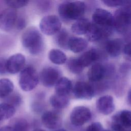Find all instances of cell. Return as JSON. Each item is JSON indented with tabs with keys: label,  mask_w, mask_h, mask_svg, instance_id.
I'll use <instances>...</instances> for the list:
<instances>
[{
	"label": "cell",
	"mask_w": 131,
	"mask_h": 131,
	"mask_svg": "<svg viewBox=\"0 0 131 131\" xmlns=\"http://www.w3.org/2000/svg\"><path fill=\"white\" fill-rule=\"evenodd\" d=\"M90 81L94 82H99L106 77V67L100 63H95L92 65L88 72Z\"/></svg>",
	"instance_id": "obj_14"
},
{
	"label": "cell",
	"mask_w": 131,
	"mask_h": 131,
	"mask_svg": "<svg viewBox=\"0 0 131 131\" xmlns=\"http://www.w3.org/2000/svg\"><path fill=\"white\" fill-rule=\"evenodd\" d=\"M38 75L39 80H40L43 86L47 88H51L55 85L60 78V72L56 68L46 67L42 69Z\"/></svg>",
	"instance_id": "obj_9"
},
{
	"label": "cell",
	"mask_w": 131,
	"mask_h": 131,
	"mask_svg": "<svg viewBox=\"0 0 131 131\" xmlns=\"http://www.w3.org/2000/svg\"><path fill=\"white\" fill-rule=\"evenodd\" d=\"M91 22L85 18H81L77 20L71 26V30L78 35H85L91 25Z\"/></svg>",
	"instance_id": "obj_20"
},
{
	"label": "cell",
	"mask_w": 131,
	"mask_h": 131,
	"mask_svg": "<svg viewBox=\"0 0 131 131\" xmlns=\"http://www.w3.org/2000/svg\"><path fill=\"white\" fill-rule=\"evenodd\" d=\"M92 117V112L88 107L84 106H77L72 110L70 119L73 125L80 126L89 122Z\"/></svg>",
	"instance_id": "obj_7"
},
{
	"label": "cell",
	"mask_w": 131,
	"mask_h": 131,
	"mask_svg": "<svg viewBox=\"0 0 131 131\" xmlns=\"http://www.w3.org/2000/svg\"><path fill=\"white\" fill-rule=\"evenodd\" d=\"M130 25V9L126 5L117 9L113 15V27L118 33L127 32Z\"/></svg>",
	"instance_id": "obj_4"
},
{
	"label": "cell",
	"mask_w": 131,
	"mask_h": 131,
	"mask_svg": "<svg viewBox=\"0 0 131 131\" xmlns=\"http://www.w3.org/2000/svg\"><path fill=\"white\" fill-rule=\"evenodd\" d=\"M23 46L32 55L40 54L43 48V40L39 31L34 27L26 30L21 36Z\"/></svg>",
	"instance_id": "obj_2"
},
{
	"label": "cell",
	"mask_w": 131,
	"mask_h": 131,
	"mask_svg": "<svg viewBox=\"0 0 131 131\" xmlns=\"http://www.w3.org/2000/svg\"><path fill=\"white\" fill-rule=\"evenodd\" d=\"M101 57L100 53L96 49H91L81 54L78 59L84 68L93 64Z\"/></svg>",
	"instance_id": "obj_16"
},
{
	"label": "cell",
	"mask_w": 131,
	"mask_h": 131,
	"mask_svg": "<svg viewBox=\"0 0 131 131\" xmlns=\"http://www.w3.org/2000/svg\"><path fill=\"white\" fill-rule=\"evenodd\" d=\"M33 131H46V130H45L42 129H40V128H36V129L33 130Z\"/></svg>",
	"instance_id": "obj_39"
},
{
	"label": "cell",
	"mask_w": 131,
	"mask_h": 131,
	"mask_svg": "<svg viewBox=\"0 0 131 131\" xmlns=\"http://www.w3.org/2000/svg\"><path fill=\"white\" fill-rule=\"evenodd\" d=\"M85 9V4L83 2L64 1L59 5L58 12L62 20L70 21L82 18Z\"/></svg>",
	"instance_id": "obj_1"
},
{
	"label": "cell",
	"mask_w": 131,
	"mask_h": 131,
	"mask_svg": "<svg viewBox=\"0 0 131 131\" xmlns=\"http://www.w3.org/2000/svg\"><path fill=\"white\" fill-rule=\"evenodd\" d=\"M54 131H67V130L64 128H58Z\"/></svg>",
	"instance_id": "obj_38"
},
{
	"label": "cell",
	"mask_w": 131,
	"mask_h": 131,
	"mask_svg": "<svg viewBox=\"0 0 131 131\" xmlns=\"http://www.w3.org/2000/svg\"><path fill=\"white\" fill-rule=\"evenodd\" d=\"M7 73L6 69V59L3 58H0V74H5Z\"/></svg>",
	"instance_id": "obj_34"
},
{
	"label": "cell",
	"mask_w": 131,
	"mask_h": 131,
	"mask_svg": "<svg viewBox=\"0 0 131 131\" xmlns=\"http://www.w3.org/2000/svg\"><path fill=\"white\" fill-rule=\"evenodd\" d=\"M102 131H112V130H108V129H103Z\"/></svg>",
	"instance_id": "obj_40"
},
{
	"label": "cell",
	"mask_w": 131,
	"mask_h": 131,
	"mask_svg": "<svg viewBox=\"0 0 131 131\" xmlns=\"http://www.w3.org/2000/svg\"><path fill=\"white\" fill-rule=\"evenodd\" d=\"M50 60L55 64H64L67 60L66 55L61 50L56 49L51 50L48 53Z\"/></svg>",
	"instance_id": "obj_23"
},
{
	"label": "cell",
	"mask_w": 131,
	"mask_h": 131,
	"mask_svg": "<svg viewBox=\"0 0 131 131\" xmlns=\"http://www.w3.org/2000/svg\"><path fill=\"white\" fill-rule=\"evenodd\" d=\"M15 111V108L11 105L6 102L0 103V121L11 118Z\"/></svg>",
	"instance_id": "obj_25"
},
{
	"label": "cell",
	"mask_w": 131,
	"mask_h": 131,
	"mask_svg": "<svg viewBox=\"0 0 131 131\" xmlns=\"http://www.w3.org/2000/svg\"><path fill=\"white\" fill-rule=\"evenodd\" d=\"M0 131H13V130L10 125H7L1 127Z\"/></svg>",
	"instance_id": "obj_36"
},
{
	"label": "cell",
	"mask_w": 131,
	"mask_h": 131,
	"mask_svg": "<svg viewBox=\"0 0 131 131\" xmlns=\"http://www.w3.org/2000/svg\"><path fill=\"white\" fill-rule=\"evenodd\" d=\"M72 91L74 97L79 99L90 100L95 94L94 88L90 83L84 81L77 82Z\"/></svg>",
	"instance_id": "obj_10"
},
{
	"label": "cell",
	"mask_w": 131,
	"mask_h": 131,
	"mask_svg": "<svg viewBox=\"0 0 131 131\" xmlns=\"http://www.w3.org/2000/svg\"><path fill=\"white\" fill-rule=\"evenodd\" d=\"M67 67L69 71L74 74L81 73L84 68L79 62L78 58H71L67 62Z\"/></svg>",
	"instance_id": "obj_28"
},
{
	"label": "cell",
	"mask_w": 131,
	"mask_h": 131,
	"mask_svg": "<svg viewBox=\"0 0 131 131\" xmlns=\"http://www.w3.org/2000/svg\"><path fill=\"white\" fill-rule=\"evenodd\" d=\"M127 101H128V102L129 104L130 103V90L128 92V96L127 97Z\"/></svg>",
	"instance_id": "obj_37"
},
{
	"label": "cell",
	"mask_w": 131,
	"mask_h": 131,
	"mask_svg": "<svg viewBox=\"0 0 131 131\" xmlns=\"http://www.w3.org/2000/svg\"><path fill=\"white\" fill-rule=\"evenodd\" d=\"M105 5L110 7H123L126 6L129 1H120V0H105L102 1Z\"/></svg>",
	"instance_id": "obj_30"
},
{
	"label": "cell",
	"mask_w": 131,
	"mask_h": 131,
	"mask_svg": "<svg viewBox=\"0 0 131 131\" xmlns=\"http://www.w3.org/2000/svg\"><path fill=\"white\" fill-rule=\"evenodd\" d=\"M6 98V103H7L15 108L18 106L21 103V98L17 94L8 96Z\"/></svg>",
	"instance_id": "obj_29"
},
{
	"label": "cell",
	"mask_w": 131,
	"mask_h": 131,
	"mask_svg": "<svg viewBox=\"0 0 131 131\" xmlns=\"http://www.w3.org/2000/svg\"><path fill=\"white\" fill-rule=\"evenodd\" d=\"M70 38L68 32L64 29H60L56 34L55 39L56 43L60 48L64 49H68V42Z\"/></svg>",
	"instance_id": "obj_26"
},
{
	"label": "cell",
	"mask_w": 131,
	"mask_h": 131,
	"mask_svg": "<svg viewBox=\"0 0 131 131\" xmlns=\"http://www.w3.org/2000/svg\"><path fill=\"white\" fill-rule=\"evenodd\" d=\"M25 57L21 53L12 55L6 60V69L8 73L14 74L21 71L25 66Z\"/></svg>",
	"instance_id": "obj_11"
},
{
	"label": "cell",
	"mask_w": 131,
	"mask_h": 131,
	"mask_svg": "<svg viewBox=\"0 0 131 131\" xmlns=\"http://www.w3.org/2000/svg\"><path fill=\"white\" fill-rule=\"evenodd\" d=\"M103 126L99 122H94L89 125L85 131H102Z\"/></svg>",
	"instance_id": "obj_32"
},
{
	"label": "cell",
	"mask_w": 131,
	"mask_h": 131,
	"mask_svg": "<svg viewBox=\"0 0 131 131\" xmlns=\"http://www.w3.org/2000/svg\"><path fill=\"white\" fill-rule=\"evenodd\" d=\"M39 80V75L35 68L32 66H28L20 71L18 83L22 90L29 92L36 87Z\"/></svg>",
	"instance_id": "obj_5"
},
{
	"label": "cell",
	"mask_w": 131,
	"mask_h": 131,
	"mask_svg": "<svg viewBox=\"0 0 131 131\" xmlns=\"http://www.w3.org/2000/svg\"><path fill=\"white\" fill-rule=\"evenodd\" d=\"M88 46V40L82 37H70L68 42V49L75 53L82 52L86 49Z\"/></svg>",
	"instance_id": "obj_19"
},
{
	"label": "cell",
	"mask_w": 131,
	"mask_h": 131,
	"mask_svg": "<svg viewBox=\"0 0 131 131\" xmlns=\"http://www.w3.org/2000/svg\"><path fill=\"white\" fill-rule=\"evenodd\" d=\"M50 103L56 109H62L69 105V99L68 96H61L55 94L50 98Z\"/></svg>",
	"instance_id": "obj_22"
},
{
	"label": "cell",
	"mask_w": 131,
	"mask_h": 131,
	"mask_svg": "<svg viewBox=\"0 0 131 131\" xmlns=\"http://www.w3.org/2000/svg\"><path fill=\"white\" fill-rule=\"evenodd\" d=\"M112 122L116 123L124 128L129 129L131 126V113L128 110H122L116 113L112 118Z\"/></svg>",
	"instance_id": "obj_17"
},
{
	"label": "cell",
	"mask_w": 131,
	"mask_h": 131,
	"mask_svg": "<svg viewBox=\"0 0 131 131\" xmlns=\"http://www.w3.org/2000/svg\"><path fill=\"white\" fill-rule=\"evenodd\" d=\"M92 18V23L102 30L104 37L111 35L114 29L113 15L110 11L101 8L97 9Z\"/></svg>",
	"instance_id": "obj_3"
},
{
	"label": "cell",
	"mask_w": 131,
	"mask_h": 131,
	"mask_svg": "<svg viewBox=\"0 0 131 131\" xmlns=\"http://www.w3.org/2000/svg\"><path fill=\"white\" fill-rule=\"evenodd\" d=\"M72 82L67 77H60L55 85L56 94L61 96H68L72 90Z\"/></svg>",
	"instance_id": "obj_18"
},
{
	"label": "cell",
	"mask_w": 131,
	"mask_h": 131,
	"mask_svg": "<svg viewBox=\"0 0 131 131\" xmlns=\"http://www.w3.org/2000/svg\"><path fill=\"white\" fill-rule=\"evenodd\" d=\"M96 106L97 111L104 115L111 114L115 108L113 97L110 95H104L99 98L96 101Z\"/></svg>",
	"instance_id": "obj_13"
},
{
	"label": "cell",
	"mask_w": 131,
	"mask_h": 131,
	"mask_svg": "<svg viewBox=\"0 0 131 131\" xmlns=\"http://www.w3.org/2000/svg\"><path fill=\"white\" fill-rule=\"evenodd\" d=\"M61 23L56 15L45 16L40 21L39 28L41 31L47 35L56 34L61 29Z\"/></svg>",
	"instance_id": "obj_6"
},
{
	"label": "cell",
	"mask_w": 131,
	"mask_h": 131,
	"mask_svg": "<svg viewBox=\"0 0 131 131\" xmlns=\"http://www.w3.org/2000/svg\"><path fill=\"white\" fill-rule=\"evenodd\" d=\"M14 89V84L8 78L0 79V98H6L10 95Z\"/></svg>",
	"instance_id": "obj_24"
},
{
	"label": "cell",
	"mask_w": 131,
	"mask_h": 131,
	"mask_svg": "<svg viewBox=\"0 0 131 131\" xmlns=\"http://www.w3.org/2000/svg\"><path fill=\"white\" fill-rule=\"evenodd\" d=\"M26 21L24 17H17L15 27H16V29L18 30H21L24 29L26 27Z\"/></svg>",
	"instance_id": "obj_33"
},
{
	"label": "cell",
	"mask_w": 131,
	"mask_h": 131,
	"mask_svg": "<svg viewBox=\"0 0 131 131\" xmlns=\"http://www.w3.org/2000/svg\"><path fill=\"white\" fill-rule=\"evenodd\" d=\"M17 18L16 9L8 8L0 13V29L5 32H10L15 27Z\"/></svg>",
	"instance_id": "obj_8"
},
{
	"label": "cell",
	"mask_w": 131,
	"mask_h": 131,
	"mask_svg": "<svg viewBox=\"0 0 131 131\" xmlns=\"http://www.w3.org/2000/svg\"><path fill=\"white\" fill-rule=\"evenodd\" d=\"M10 126L12 128L13 131H29V125L28 121L21 118L13 119Z\"/></svg>",
	"instance_id": "obj_27"
},
{
	"label": "cell",
	"mask_w": 131,
	"mask_h": 131,
	"mask_svg": "<svg viewBox=\"0 0 131 131\" xmlns=\"http://www.w3.org/2000/svg\"><path fill=\"white\" fill-rule=\"evenodd\" d=\"M130 43L128 42L125 45H124L123 51L124 54L125 56L128 58L129 60H130Z\"/></svg>",
	"instance_id": "obj_35"
},
{
	"label": "cell",
	"mask_w": 131,
	"mask_h": 131,
	"mask_svg": "<svg viewBox=\"0 0 131 131\" xmlns=\"http://www.w3.org/2000/svg\"><path fill=\"white\" fill-rule=\"evenodd\" d=\"M29 2L26 1H17V0H12V1H6L5 3L8 5L9 8L13 9H17L21 7H24L27 6Z\"/></svg>",
	"instance_id": "obj_31"
},
{
	"label": "cell",
	"mask_w": 131,
	"mask_h": 131,
	"mask_svg": "<svg viewBox=\"0 0 131 131\" xmlns=\"http://www.w3.org/2000/svg\"><path fill=\"white\" fill-rule=\"evenodd\" d=\"M41 122L49 129H57L61 124V119L58 114L54 111H46L42 115Z\"/></svg>",
	"instance_id": "obj_12"
},
{
	"label": "cell",
	"mask_w": 131,
	"mask_h": 131,
	"mask_svg": "<svg viewBox=\"0 0 131 131\" xmlns=\"http://www.w3.org/2000/svg\"><path fill=\"white\" fill-rule=\"evenodd\" d=\"M124 43L120 38H115L108 40L105 45L107 53L112 57H117L122 52Z\"/></svg>",
	"instance_id": "obj_15"
},
{
	"label": "cell",
	"mask_w": 131,
	"mask_h": 131,
	"mask_svg": "<svg viewBox=\"0 0 131 131\" xmlns=\"http://www.w3.org/2000/svg\"><path fill=\"white\" fill-rule=\"evenodd\" d=\"M85 35L87 40L93 42L97 41L105 38L102 30L92 23Z\"/></svg>",
	"instance_id": "obj_21"
}]
</instances>
